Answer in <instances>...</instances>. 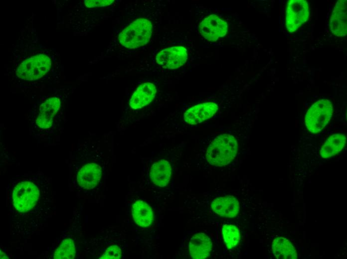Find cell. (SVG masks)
I'll return each instance as SVG.
<instances>
[{"mask_svg": "<svg viewBox=\"0 0 347 259\" xmlns=\"http://www.w3.org/2000/svg\"><path fill=\"white\" fill-rule=\"evenodd\" d=\"M227 23L216 15L212 14L205 17L200 23V34L209 41H215L225 36L227 32Z\"/></svg>", "mask_w": 347, "mask_h": 259, "instance_id": "30bf717a", "label": "cell"}, {"mask_svg": "<svg viewBox=\"0 0 347 259\" xmlns=\"http://www.w3.org/2000/svg\"><path fill=\"white\" fill-rule=\"evenodd\" d=\"M114 1V0H84V4L88 7L105 6L111 4Z\"/></svg>", "mask_w": 347, "mask_h": 259, "instance_id": "603a6c76", "label": "cell"}, {"mask_svg": "<svg viewBox=\"0 0 347 259\" xmlns=\"http://www.w3.org/2000/svg\"><path fill=\"white\" fill-rule=\"evenodd\" d=\"M309 3L305 0H289L286 7V27L290 33L296 31L308 19Z\"/></svg>", "mask_w": 347, "mask_h": 259, "instance_id": "ba28073f", "label": "cell"}, {"mask_svg": "<svg viewBox=\"0 0 347 259\" xmlns=\"http://www.w3.org/2000/svg\"><path fill=\"white\" fill-rule=\"evenodd\" d=\"M102 139L89 137L78 143L72 160L73 183L86 193L95 192L104 181L106 161Z\"/></svg>", "mask_w": 347, "mask_h": 259, "instance_id": "6da1fadb", "label": "cell"}, {"mask_svg": "<svg viewBox=\"0 0 347 259\" xmlns=\"http://www.w3.org/2000/svg\"><path fill=\"white\" fill-rule=\"evenodd\" d=\"M346 142L345 134L335 133L331 135L324 143L320 150L321 156L324 158L333 156L340 153Z\"/></svg>", "mask_w": 347, "mask_h": 259, "instance_id": "ac0fdd59", "label": "cell"}, {"mask_svg": "<svg viewBox=\"0 0 347 259\" xmlns=\"http://www.w3.org/2000/svg\"><path fill=\"white\" fill-rule=\"evenodd\" d=\"M124 247L119 245V244H114L109 246L99 259H120L124 252Z\"/></svg>", "mask_w": 347, "mask_h": 259, "instance_id": "7402d4cb", "label": "cell"}, {"mask_svg": "<svg viewBox=\"0 0 347 259\" xmlns=\"http://www.w3.org/2000/svg\"><path fill=\"white\" fill-rule=\"evenodd\" d=\"M51 61L49 57L40 54L29 57L18 66L16 76L26 81H37L42 78L50 70Z\"/></svg>", "mask_w": 347, "mask_h": 259, "instance_id": "52a82bcc", "label": "cell"}, {"mask_svg": "<svg viewBox=\"0 0 347 259\" xmlns=\"http://www.w3.org/2000/svg\"><path fill=\"white\" fill-rule=\"evenodd\" d=\"M172 174V167L170 162L165 159H160L154 162L151 166L149 177L156 185L166 186L169 182Z\"/></svg>", "mask_w": 347, "mask_h": 259, "instance_id": "2e32d148", "label": "cell"}, {"mask_svg": "<svg viewBox=\"0 0 347 259\" xmlns=\"http://www.w3.org/2000/svg\"><path fill=\"white\" fill-rule=\"evenodd\" d=\"M210 206L216 214L226 218L236 217L239 211L238 200L230 196L217 198L212 201Z\"/></svg>", "mask_w": 347, "mask_h": 259, "instance_id": "9a60e30c", "label": "cell"}, {"mask_svg": "<svg viewBox=\"0 0 347 259\" xmlns=\"http://www.w3.org/2000/svg\"><path fill=\"white\" fill-rule=\"evenodd\" d=\"M8 258L6 256V254L3 252V251L0 249V259H8Z\"/></svg>", "mask_w": 347, "mask_h": 259, "instance_id": "cb8c5ba5", "label": "cell"}, {"mask_svg": "<svg viewBox=\"0 0 347 259\" xmlns=\"http://www.w3.org/2000/svg\"><path fill=\"white\" fill-rule=\"evenodd\" d=\"M132 217L137 225L142 227L150 226L153 221V212L151 206L146 202L139 200L132 206Z\"/></svg>", "mask_w": 347, "mask_h": 259, "instance_id": "e0dca14e", "label": "cell"}, {"mask_svg": "<svg viewBox=\"0 0 347 259\" xmlns=\"http://www.w3.org/2000/svg\"><path fill=\"white\" fill-rule=\"evenodd\" d=\"M212 249V243L209 238L203 233L194 235L189 243L191 257L194 259H203L208 257Z\"/></svg>", "mask_w": 347, "mask_h": 259, "instance_id": "5bb4252c", "label": "cell"}, {"mask_svg": "<svg viewBox=\"0 0 347 259\" xmlns=\"http://www.w3.org/2000/svg\"><path fill=\"white\" fill-rule=\"evenodd\" d=\"M272 251L278 259H295L297 258L296 251L292 244L283 237L275 239L272 243Z\"/></svg>", "mask_w": 347, "mask_h": 259, "instance_id": "d6986e66", "label": "cell"}, {"mask_svg": "<svg viewBox=\"0 0 347 259\" xmlns=\"http://www.w3.org/2000/svg\"><path fill=\"white\" fill-rule=\"evenodd\" d=\"M157 93L155 85L150 82L140 85L132 95L129 105L133 110L141 109L150 104Z\"/></svg>", "mask_w": 347, "mask_h": 259, "instance_id": "4fadbf2b", "label": "cell"}, {"mask_svg": "<svg viewBox=\"0 0 347 259\" xmlns=\"http://www.w3.org/2000/svg\"><path fill=\"white\" fill-rule=\"evenodd\" d=\"M222 234L224 243L229 249L236 247L240 241L239 231L233 225H223L222 227Z\"/></svg>", "mask_w": 347, "mask_h": 259, "instance_id": "44dd1931", "label": "cell"}, {"mask_svg": "<svg viewBox=\"0 0 347 259\" xmlns=\"http://www.w3.org/2000/svg\"><path fill=\"white\" fill-rule=\"evenodd\" d=\"M237 149V142L234 136L227 134H220L209 145L206 159L212 165L224 166L235 158Z\"/></svg>", "mask_w": 347, "mask_h": 259, "instance_id": "277c9868", "label": "cell"}, {"mask_svg": "<svg viewBox=\"0 0 347 259\" xmlns=\"http://www.w3.org/2000/svg\"><path fill=\"white\" fill-rule=\"evenodd\" d=\"M187 59L186 49L180 46L163 49L158 53L156 58L159 65L170 69L181 67L186 62Z\"/></svg>", "mask_w": 347, "mask_h": 259, "instance_id": "9c48e42d", "label": "cell"}, {"mask_svg": "<svg viewBox=\"0 0 347 259\" xmlns=\"http://www.w3.org/2000/svg\"><path fill=\"white\" fill-rule=\"evenodd\" d=\"M75 246L73 240L67 238L55 250L53 258L55 259H72L75 258Z\"/></svg>", "mask_w": 347, "mask_h": 259, "instance_id": "ffe728a7", "label": "cell"}, {"mask_svg": "<svg viewBox=\"0 0 347 259\" xmlns=\"http://www.w3.org/2000/svg\"><path fill=\"white\" fill-rule=\"evenodd\" d=\"M347 0H338L332 11L330 20L331 32L338 37H343L347 33Z\"/></svg>", "mask_w": 347, "mask_h": 259, "instance_id": "8fae6325", "label": "cell"}, {"mask_svg": "<svg viewBox=\"0 0 347 259\" xmlns=\"http://www.w3.org/2000/svg\"><path fill=\"white\" fill-rule=\"evenodd\" d=\"M333 113V105L330 100H318L306 113L305 122L307 129L313 133L319 132L328 125Z\"/></svg>", "mask_w": 347, "mask_h": 259, "instance_id": "8992f818", "label": "cell"}, {"mask_svg": "<svg viewBox=\"0 0 347 259\" xmlns=\"http://www.w3.org/2000/svg\"><path fill=\"white\" fill-rule=\"evenodd\" d=\"M218 109L216 104L212 102L204 103L195 105L184 113V122L190 125L200 123L212 117Z\"/></svg>", "mask_w": 347, "mask_h": 259, "instance_id": "7c38bea8", "label": "cell"}, {"mask_svg": "<svg viewBox=\"0 0 347 259\" xmlns=\"http://www.w3.org/2000/svg\"><path fill=\"white\" fill-rule=\"evenodd\" d=\"M152 24L150 20L139 18L121 32L118 40L126 48H137L148 43L152 34Z\"/></svg>", "mask_w": 347, "mask_h": 259, "instance_id": "5b68a950", "label": "cell"}, {"mask_svg": "<svg viewBox=\"0 0 347 259\" xmlns=\"http://www.w3.org/2000/svg\"><path fill=\"white\" fill-rule=\"evenodd\" d=\"M45 178L41 174H30L17 176L11 180V202L16 211L24 213L34 209Z\"/></svg>", "mask_w": 347, "mask_h": 259, "instance_id": "3957f363", "label": "cell"}, {"mask_svg": "<svg viewBox=\"0 0 347 259\" xmlns=\"http://www.w3.org/2000/svg\"><path fill=\"white\" fill-rule=\"evenodd\" d=\"M28 121L30 134L38 141L50 142L60 137L65 123L61 98H47L30 114Z\"/></svg>", "mask_w": 347, "mask_h": 259, "instance_id": "7a4b0ae2", "label": "cell"}]
</instances>
